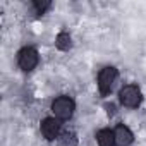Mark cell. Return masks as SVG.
I'll use <instances>...</instances> for the list:
<instances>
[{
    "label": "cell",
    "instance_id": "obj_1",
    "mask_svg": "<svg viewBox=\"0 0 146 146\" xmlns=\"http://www.w3.org/2000/svg\"><path fill=\"white\" fill-rule=\"evenodd\" d=\"M52 112L57 119L60 120H67L74 113V102L69 96H58L53 103H52Z\"/></svg>",
    "mask_w": 146,
    "mask_h": 146
},
{
    "label": "cell",
    "instance_id": "obj_2",
    "mask_svg": "<svg viewBox=\"0 0 146 146\" xmlns=\"http://www.w3.org/2000/svg\"><path fill=\"white\" fill-rule=\"evenodd\" d=\"M119 96H120L122 105H124V107H129V108H136V107H139V103H141V100H143L139 88L134 86V84L124 86V88L120 90V95H119Z\"/></svg>",
    "mask_w": 146,
    "mask_h": 146
},
{
    "label": "cell",
    "instance_id": "obj_3",
    "mask_svg": "<svg viewBox=\"0 0 146 146\" xmlns=\"http://www.w3.org/2000/svg\"><path fill=\"white\" fill-rule=\"evenodd\" d=\"M115 78H117V70L113 67H105L100 70L98 74V90L102 95H108L113 83H115Z\"/></svg>",
    "mask_w": 146,
    "mask_h": 146
},
{
    "label": "cell",
    "instance_id": "obj_4",
    "mask_svg": "<svg viewBox=\"0 0 146 146\" xmlns=\"http://www.w3.org/2000/svg\"><path fill=\"white\" fill-rule=\"evenodd\" d=\"M17 62H19V67L23 69V70H33L36 65H38V52L35 50V48H23L21 52H19V58H17Z\"/></svg>",
    "mask_w": 146,
    "mask_h": 146
},
{
    "label": "cell",
    "instance_id": "obj_5",
    "mask_svg": "<svg viewBox=\"0 0 146 146\" xmlns=\"http://www.w3.org/2000/svg\"><path fill=\"white\" fill-rule=\"evenodd\" d=\"M58 131H60V124L57 119H45L41 122V134L48 141H53L58 136Z\"/></svg>",
    "mask_w": 146,
    "mask_h": 146
},
{
    "label": "cell",
    "instance_id": "obj_6",
    "mask_svg": "<svg viewBox=\"0 0 146 146\" xmlns=\"http://www.w3.org/2000/svg\"><path fill=\"white\" fill-rule=\"evenodd\" d=\"M113 134H115V144L117 146H129L132 143V137H134L131 129L125 127V125H117Z\"/></svg>",
    "mask_w": 146,
    "mask_h": 146
},
{
    "label": "cell",
    "instance_id": "obj_7",
    "mask_svg": "<svg viewBox=\"0 0 146 146\" xmlns=\"http://www.w3.org/2000/svg\"><path fill=\"white\" fill-rule=\"evenodd\" d=\"M96 141L100 146H113L115 144V134L110 129H102L96 134Z\"/></svg>",
    "mask_w": 146,
    "mask_h": 146
},
{
    "label": "cell",
    "instance_id": "obj_8",
    "mask_svg": "<svg viewBox=\"0 0 146 146\" xmlns=\"http://www.w3.org/2000/svg\"><path fill=\"white\" fill-rule=\"evenodd\" d=\"M55 45H57V48H60V50H69V48H70V36H69L67 33H60V35L57 36V40H55Z\"/></svg>",
    "mask_w": 146,
    "mask_h": 146
},
{
    "label": "cell",
    "instance_id": "obj_9",
    "mask_svg": "<svg viewBox=\"0 0 146 146\" xmlns=\"http://www.w3.org/2000/svg\"><path fill=\"white\" fill-rule=\"evenodd\" d=\"M78 141L74 137V134H64L60 139V146H76Z\"/></svg>",
    "mask_w": 146,
    "mask_h": 146
},
{
    "label": "cell",
    "instance_id": "obj_10",
    "mask_svg": "<svg viewBox=\"0 0 146 146\" xmlns=\"http://www.w3.org/2000/svg\"><path fill=\"white\" fill-rule=\"evenodd\" d=\"M35 7L38 11V14H43L48 7H50V2H35Z\"/></svg>",
    "mask_w": 146,
    "mask_h": 146
}]
</instances>
